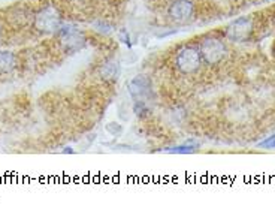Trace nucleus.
<instances>
[{
  "label": "nucleus",
  "instance_id": "0eeeda50",
  "mask_svg": "<svg viewBox=\"0 0 275 223\" xmlns=\"http://www.w3.org/2000/svg\"><path fill=\"white\" fill-rule=\"evenodd\" d=\"M18 65L17 56L11 51H0V75L11 73Z\"/></svg>",
  "mask_w": 275,
  "mask_h": 223
},
{
  "label": "nucleus",
  "instance_id": "423d86ee",
  "mask_svg": "<svg viewBox=\"0 0 275 223\" xmlns=\"http://www.w3.org/2000/svg\"><path fill=\"white\" fill-rule=\"evenodd\" d=\"M100 77L102 80L108 81V83H115L120 77V65L117 60H108L105 62V65L100 67Z\"/></svg>",
  "mask_w": 275,
  "mask_h": 223
},
{
  "label": "nucleus",
  "instance_id": "39448f33",
  "mask_svg": "<svg viewBox=\"0 0 275 223\" xmlns=\"http://www.w3.org/2000/svg\"><path fill=\"white\" fill-rule=\"evenodd\" d=\"M195 3L191 0H174L168 6V18L174 24H187L193 20Z\"/></svg>",
  "mask_w": 275,
  "mask_h": 223
},
{
  "label": "nucleus",
  "instance_id": "20e7f679",
  "mask_svg": "<svg viewBox=\"0 0 275 223\" xmlns=\"http://www.w3.org/2000/svg\"><path fill=\"white\" fill-rule=\"evenodd\" d=\"M254 22L252 17H239L226 27V36L233 42H245L252 38Z\"/></svg>",
  "mask_w": 275,
  "mask_h": 223
},
{
  "label": "nucleus",
  "instance_id": "f03ea898",
  "mask_svg": "<svg viewBox=\"0 0 275 223\" xmlns=\"http://www.w3.org/2000/svg\"><path fill=\"white\" fill-rule=\"evenodd\" d=\"M202 63L204 60H202L199 46H193V45H187L181 48L175 57V66L184 75H191V73L199 72Z\"/></svg>",
  "mask_w": 275,
  "mask_h": 223
},
{
  "label": "nucleus",
  "instance_id": "f257e3e1",
  "mask_svg": "<svg viewBox=\"0 0 275 223\" xmlns=\"http://www.w3.org/2000/svg\"><path fill=\"white\" fill-rule=\"evenodd\" d=\"M62 26H63V17H62L60 11L57 9V6H54L52 3L45 5L35 14L33 27L41 35L57 33V32H60Z\"/></svg>",
  "mask_w": 275,
  "mask_h": 223
},
{
  "label": "nucleus",
  "instance_id": "9d476101",
  "mask_svg": "<svg viewBox=\"0 0 275 223\" xmlns=\"http://www.w3.org/2000/svg\"><path fill=\"white\" fill-rule=\"evenodd\" d=\"M271 2H275V0H271Z\"/></svg>",
  "mask_w": 275,
  "mask_h": 223
},
{
  "label": "nucleus",
  "instance_id": "1a4fd4ad",
  "mask_svg": "<svg viewBox=\"0 0 275 223\" xmlns=\"http://www.w3.org/2000/svg\"><path fill=\"white\" fill-rule=\"evenodd\" d=\"M0 36H2V26H0Z\"/></svg>",
  "mask_w": 275,
  "mask_h": 223
},
{
  "label": "nucleus",
  "instance_id": "7ed1b4c3",
  "mask_svg": "<svg viewBox=\"0 0 275 223\" xmlns=\"http://www.w3.org/2000/svg\"><path fill=\"white\" fill-rule=\"evenodd\" d=\"M199 51L202 56V60L206 65H218L223 62L228 56L226 44L222 39L217 38H206L199 45Z\"/></svg>",
  "mask_w": 275,
  "mask_h": 223
},
{
  "label": "nucleus",
  "instance_id": "6e6552de",
  "mask_svg": "<svg viewBox=\"0 0 275 223\" xmlns=\"http://www.w3.org/2000/svg\"><path fill=\"white\" fill-rule=\"evenodd\" d=\"M260 145H262V147H269V148L275 147V136H272L271 139H266V141H265V142H262Z\"/></svg>",
  "mask_w": 275,
  "mask_h": 223
}]
</instances>
